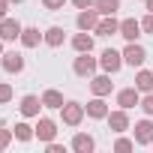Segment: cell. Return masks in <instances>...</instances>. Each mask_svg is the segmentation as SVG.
Wrapping results in <instances>:
<instances>
[{
  "label": "cell",
  "instance_id": "cell-1",
  "mask_svg": "<svg viewBox=\"0 0 153 153\" xmlns=\"http://www.w3.org/2000/svg\"><path fill=\"white\" fill-rule=\"evenodd\" d=\"M63 123L66 126H78L81 123V117H84V105H78V102H63Z\"/></svg>",
  "mask_w": 153,
  "mask_h": 153
},
{
  "label": "cell",
  "instance_id": "cell-2",
  "mask_svg": "<svg viewBox=\"0 0 153 153\" xmlns=\"http://www.w3.org/2000/svg\"><path fill=\"white\" fill-rule=\"evenodd\" d=\"M72 69H75V75H93L96 72V57H90V51H81V57H75Z\"/></svg>",
  "mask_w": 153,
  "mask_h": 153
},
{
  "label": "cell",
  "instance_id": "cell-3",
  "mask_svg": "<svg viewBox=\"0 0 153 153\" xmlns=\"http://www.w3.org/2000/svg\"><path fill=\"white\" fill-rule=\"evenodd\" d=\"M21 24L15 21V18H3V21H0V39H3V42H9V39H21Z\"/></svg>",
  "mask_w": 153,
  "mask_h": 153
},
{
  "label": "cell",
  "instance_id": "cell-4",
  "mask_svg": "<svg viewBox=\"0 0 153 153\" xmlns=\"http://www.w3.org/2000/svg\"><path fill=\"white\" fill-rule=\"evenodd\" d=\"M99 66H102L105 72H117V69L123 66V54H117L114 48H108V51H102V57H99Z\"/></svg>",
  "mask_w": 153,
  "mask_h": 153
},
{
  "label": "cell",
  "instance_id": "cell-5",
  "mask_svg": "<svg viewBox=\"0 0 153 153\" xmlns=\"http://www.w3.org/2000/svg\"><path fill=\"white\" fill-rule=\"evenodd\" d=\"M144 57H147V51H144L141 45H135V42H129L126 51H123V63H129V66H141Z\"/></svg>",
  "mask_w": 153,
  "mask_h": 153
},
{
  "label": "cell",
  "instance_id": "cell-6",
  "mask_svg": "<svg viewBox=\"0 0 153 153\" xmlns=\"http://www.w3.org/2000/svg\"><path fill=\"white\" fill-rule=\"evenodd\" d=\"M108 126H111V132H126L129 129V117H126V108H120V111H108Z\"/></svg>",
  "mask_w": 153,
  "mask_h": 153
},
{
  "label": "cell",
  "instance_id": "cell-7",
  "mask_svg": "<svg viewBox=\"0 0 153 153\" xmlns=\"http://www.w3.org/2000/svg\"><path fill=\"white\" fill-rule=\"evenodd\" d=\"M96 24H99V9H96V6L78 12V27H81V30H96Z\"/></svg>",
  "mask_w": 153,
  "mask_h": 153
},
{
  "label": "cell",
  "instance_id": "cell-8",
  "mask_svg": "<svg viewBox=\"0 0 153 153\" xmlns=\"http://www.w3.org/2000/svg\"><path fill=\"white\" fill-rule=\"evenodd\" d=\"M138 93H141L138 87H126V90H120V93H117V105H120V108H126V111H129V108H135V105L141 102V99H138Z\"/></svg>",
  "mask_w": 153,
  "mask_h": 153
},
{
  "label": "cell",
  "instance_id": "cell-9",
  "mask_svg": "<svg viewBox=\"0 0 153 153\" xmlns=\"http://www.w3.org/2000/svg\"><path fill=\"white\" fill-rule=\"evenodd\" d=\"M96 33H99V36H114V33H120V21H117L114 15H105V18H99Z\"/></svg>",
  "mask_w": 153,
  "mask_h": 153
},
{
  "label": "cell",
  "instance_id": "cell-10",
  "mask_svg": "<svg viewBox=\"0 0 153 153\" xmlns=\"http://www.w3.org/2000/svg\"><path fill=\"white\" fill-rule=\"evenodd\" d=\"M120 36H123V39H129V42H135V39L141 36V21H135V18L120 21Z\"/></svg>",
  "mask_w": 153,
  "mask_h": 153
},
{
  "label": "cell",
  "instance_id": "cell-11",
  "mask_svg": "<svg viewBox=\"0 0 153 153\" xmlns=\"http://www.w3.org/2000/svg\"><path fill=\"white\" fill-rule=\"evenodd\" d=\"M135 141H138V144H153V123H150V120L135 123Z\"/></svg>",
  "mask_w": 153,
  "mask_h": 153
},
{
  "label": "cell",
  "instance_id": "cell-12",
  "mask_svg": "<svg viewBox=\"0 0 153 153\" xmlns=\"http://www.w3.org/2000/svg\"><path fill=\"white\" fill-rule=\"evenodd\" d=\"M36 135H39V141H51V138L57 135V126H54V120L42 117V120L36 123Z\"/></svg>",
  "mask_w": 153,
  "mask_h": 153
},
{
  "label": "cell",
  "instance_id": "cell-13",
  "mask_svg": "<svg viewBox=\"0 0 153 153\" xmlns=\"http://www.w3.org/2000/svg\"><path fill=\"white\" fill-rule=\"evenodd\" d=\"M90 90H93V96H108L111 93V78L108 75H96L90 81Z\"/></svg>",
  "mask_w": 153,
  "mask_h": 153
},
{
  "label": "cell",
  "instance_id": "cell-14",
  "mask_svg": "<svg viewBox=\"0 0 153 153\" xmlns=\"http://www.w3.org/2000/svg\"><path fill=\"white\" fill-rule=\"evenodd\" d=\"M3 69H6V72H21V69H24V57L15 54V51H6V54H3Z\"/></svg>",
  "mask_w": 153,
  "mask_h": 153
},
{
  "label": "cell",
  "instance_id": "cell-15",
  "mask_svg": "<svg viewBox=\"0 0 153 153\" xmlns=\"http://www.w3.org/2000/svg\"><path fill=\"white\" fill-rule=\"evenodd\" d=\"M39 108H42V99H36V96H24L21 99V114L24 117H36Z\"/></svg>",
  "mask_w": 153,
  "mask_h": 153
},
{
  "label": "cell",
  "instance_id": "cell-16",
  "mask_svg": "<svg viewBox=\"0 0 153 153\" xmlns=\"http://www.w3.org/2000/svg\"><path fill=\"white\" fill-rule=\"evenodd\" d=\"M87 114H90V117H96V120L108 117V105L102 102V96H96V99H90V102H87Z\"/></svg>",
  "mask_w": 153,
  "mask_h": 153
},
{
  "label": "cell",
  "instance_id": "cell-17",
  "mask_svg": "<svg viewBox=\"0 0 153 153\" xmlns=\"http://www.w3.org/2000/svg\"><path fill=\"white\" fill-rule=\"evenodd\" d=\"M135 87H138L141 93H153V72L141 69V72H138V78H135Z\"/></svg>",
  "mask_w": 153,
  "mask_h": 153
},
{
  "label": "cell",
  "instance_id": "cell-18",
  "mask_svg": "<svg viewBox=\"0 0 153 153\" xmlns=\"http://www.w3.org/2000/svg\"><path fill=\"white\" fill-rule=\"evenodd\" d=\"M42 105L45 108H63V93L60 90H45L42 93Z\"/></svg>",
  "mask_w": 153,
  "mask_h": 153
},
{
  "label": "cell",
  "instance_id": "cell-19",
  "mask_svg": "<svg viewBox=\"0 0 153 153\" xmlns=\"http://www.w3.org/2000/svg\"><path fill=\"white\" fill-rule=\"evenodd\" d=\"M72 48L75 51H93V36H87V30H81L78 36L72 39Z\"/></svg>",
  "mask_w": 153,
  "mask_h": 153
},
{
  "label": "cell",
  "instance_id": "cell-20",
  "mask_svg": "<svg viewBox=\"0 0 153 153\" xmlns=\"http://www.w3.org/2000/svg\"><path fill=\"white\" fill-rule=\"evenodd\" d=\"M72 150H78V153H90V150H93V138L84 135V132H81V135H75V138H72Z\"/></svg>",
  "mask_w": 153,
  "mask_h": 153
},
{
  "label": "cell",
  "instance_id": "cell-21",
  "mask_svg": "<svg viewBox=\"0 0 153 153\" xmlns=\"http://www.w3.org/2000/svg\"><path fill=\"white\" fill-rule=\"evenodd\" d=\"M39 36H42V33H39L36 27L21 30V42H24V48H36V45H39Z\"/></svg>",
  "mask_w": 153,
  "mask_h": 153
},
{
  "label": "cell",
  "instance_id": "cell-22",
  "mask_svg": "<svg viewBox=\"0 0 153 153\" xmlns=\"http://www.w3.org/2000/svg\"><path fill=\"white\" fill-rule=\"evenodd\" d=\"M93 6L99 9V15H114V12L120 9V0H96Z\"/></svg>",
  "mask_w": 153,
  "mask_h": 153
},
{
  "label": "cell",
  "instance_id": "cell-23",
  "mask_svg": "<svg viewBox=\"0 0 153 153\" xmlns=\"http://www.w3.org/2000/svg\"><path fill=\"white\" fill-rule=\"evenodd\" d=\"M45 42H48L51 48L63 45V30H60V27H51V30H45Z\"/></svg>",
  "mask_w": 153,
  "mask_h": 153
},
{
  "label": "cell",
  "instance_id": "cell-24",
  "mask_svg": "<svg viewBox=\"0 0 153 153\" xmlns=\"http://www.w3.org/2000/svg\"><path fill=\"white\" fill-rule=\"evenodd\" d=\"M33 135H36L33 126H27V123H18V126H15V138H18V141H30Z\"/></svg>",
  "mask_w": 153,
  "mask_h": 153
},
{
  "label": "cell",
  "instance_id": "cell-25",
  "mask_svg": "<svg viewBox=\"0 0 153 153\" xmlns=\"http://www.w3.org/2000/svg\"><path fill=\"white\" fill-rule=\"evenodd\" d=\"M12 141V129H0V150H6Z\"/></svg>",
  "mask_w": 153,
  "mask_h": 153
},
{
  "label": "cell",
  "instance_id": "cell-26",
  "mask_svg": "<svg viewBox=\"0 0 153 153\" xmlns=\"http://www.w3.org/2000/svg\"><path fill=\"white\" fill-rule=\"evenodd\" d=\"M141 108H144V114H150V117H153V93H147V96H144Z\"/></svg>",
  "mask_w": 153,
  "mask_h": 153
},
{
  "label": "cell",
  "instance_id": "cell-27",
  "mask_svg": "<svg viewBox=\"0 0 153 153\" xmlns=\"http://www.w3.org/2000/svg\"><path fill=\"white\" fill-rule=\"evenodd\" d=\"M12 99V87L9 84H0V102H9Z\"/></svg>",
  "mask_w": 153,
  "mask_h": 153
},
{
  "label": "cell",
  "instance_id": "cell-28",
  "mask_svg": "<svg viewBox=\"0 0 153 153\" xmlns=\"http://www.w3.org/2000/svg\"><path fill=\"white\" fill-rule=\"evenodd\" d=\"M114 147H117V150H132L135 144H132L129 138H117V144H114Z\"/></svg>",
  "mask_w": 153,
  "mask_h": 153
},
{
  "label": "cell",
  "instance_id": "cell-29",
  "mask_svg": "<svg viewBox=\"0 0 153 153\" xmlns=\"http://www.w3.org/2000/svg\"><path fill=\"white\" fill-rule=\"evenodd\" d=\"M141 30H144V33H153V12H150V15L141 21Z\"/></svg>",
  "mask_w": 153,
  "mask_h": 153
},
{
  "label": "cell",
  "instance_id": "cell-30",
  "mask_svg": "<svg viewBox=\"0 0 153 153\" xmlns=\"http://www.w3.org/2000/svg\"><path fill=\"white\" fill-rule=\"evenodd\" d=\"M42 3H45V9H63L66 0H42Z\"/></svg>",
  "mask_w": 153,
  "mask_h": 153
},
{
  "label": "cell",
  "instance_id": "cell-31",
  "mask_svg": "<svg viewBox=\"0 0 153 153\" xmlns=\"http://www.w3.org/2000/svg\"><path fill=\"white\" fill-rule=\"evenodd\" d=\"M72 3H75V6H78V9H90V6L96 3V0H72Z\"/></svg>",
  "mask_w": 153,
  "mask_h": 153
},
{
  "label": "cell",
  "instance_id": "cell-32",
  "mask_svg": "<svg viewBox=\"0 0 153 153\" xmlns=\"http://www.w3.org/2000/svg\"><path fill=\"white\" fill-rule=\"evenodd\" d=\"M48 153H63V147H60V144H54V141H51V144H48Z\"/></svg>",
  "mask_w": 153,
  "mask_h": 153
},
{
  "label": "cell",
  "instance_id": "cell-33",
  "mask_svg": "<svg viewBox=\"0 0 153 153\" xmlns=\"http://www.w3.org/2000/svg\"><path fill=\"white\" fill-rule=\"evenodd\" d=\"M6 18V0H0V21Z\"/></svg>",
  "mask_w": 153,
  "mask_h": 153
},
{
  "label": "cell",
  "instance_id": "cell-34",
  "mask_svg": "<svg viewBox=\"0 0 153 153\" xmlns=\"http://www.w3.org/2000/svg\"><path fill=\"white\" fill-rule=\"evenodd\" d=\"M144 3H147V9H150V12H153V0H144Z\"/></svg>",
  "mask_w": 153,
  "mask_h": 153
},
{
  "label": "cell",
  "instance_id": "cell-35",
  "mask_svg": "<svg viewBox=\"0 0 153 153\" xmlns=\"http://www.w3.org/2000/svg\"><path fill=\"white\" fill-rule=\"evenodd\" d=\"M0 54H3V39H0Z\"/></svg>",
  "mask_w": 153,
  "mask_h": 153
},
{
  "label": "cell",
  "instance_id": "cell-36",
  "mask_svg": "<svg viewBox=\"0 0 153 153\" xmlns=\"http://www.w3.org/2000/svg\"><path fill=\"white\" fill-rule=\"evenodd\" d=\"M15 3H18V0H15Z\"/></svg>",
  "mask_w": 153,
  "mask_h": 153
}]
</instances>
